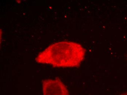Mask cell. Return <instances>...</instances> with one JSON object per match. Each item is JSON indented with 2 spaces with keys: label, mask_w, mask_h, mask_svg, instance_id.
Wrapping results in <instances>:
<instances>
[{
  "label": "cell",
  "mask_w": 127,
  "mask_h": 95,
  "mask_svg": "<svg viewBox=\"0 0 127 95\" xmlns=\"http://www.w3.org/2000/svg\"><path fill=\"white\" fill-rule=\"evenodd\" d=\"M85 50L82 45L72 42L61 41L50 45L38 55V63L56 67H77L84 59Z\"/></svg>",
  "instance_id": "1"
},
{
  "label": "cell",
  "mask_w": 127,
  "mask_h": 95,
  "mask_svg": "<svg viewBox=\"0 0 127 95\" xmlns=\"http://www.w3.org/2000/svg\"><path fill=\"white\" fill-rule=\"evenodd\" d=\"M42 86L43 95H69L67 88L59 78L44 80Z\"/></svg>",
  "instance_id": "2"
},
{
  "label": "cell",
  "mask_w": 127,
  "mask_h": 95,
  "mask_svg": "<svg viewBox=\"0 0 127 95\" xmlns=\"http://www.w3.org/2000/svg\"><path fill=\"white\" fill-rule=\"evenodd\" d=\"M120 95H127V91L125 92L122 93V94H121Z\"/></svg>",
  "instance_id": "3"
}]
</instances>
